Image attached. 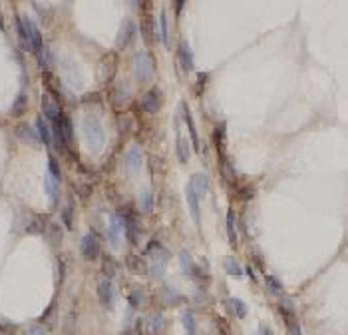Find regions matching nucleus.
<instances>
[{"label": "nucleus", "mask_w": 348, "mask_h": 335, "mask_svg": "<svg viewBox=\"0 0 348 335\" xmlns=\"http://www.w3.org/2000/svg\"><path fill=\"white\" fill-rule=\"evenodd\" d=\"M84 138L92 152H100L105 144V132L102 128V122L94 114H88L84 118Z\"/></svg>", "instance_id": "f257e3e1"}, {"label": "nucleus", "mask_w": 348, "mask_h": 335, "mask_svg": "<svg viewBox=\"0 0 348 335\" xmlns=\"http://www.w3.org/2000/svg\"><path fill=\"white\" fill-rule=\"evenodd\" d=\"M134 72H136L138 80H141V82L151 80L154 78V72H156L154 58H151L147 52H138L136 58H134Z\"/></svg>", "instance_id": "f03ea898"}, {"label": "nucleus", "mask_w": 348, "mask_h": 335, "mask_svg": "<svg viewBox=\"0 0 348 335\" xmlns=\"http://www.w3.org/2000/svg\"><path fill=\"white\" fill-rule=\"evenodd\" d=\"M42 112H44V116L50 120L52 126L60 124V120H62V116H64L60 104H58L56 98H54V94H48V92L42 96Z\"/></svg>", "instance_id": "7ed1b4c3"}, {"label": "nucleus", "mask_w": 348, "mask_h": 335, "mask_svg": "<svg viewBox=\"0 0 348 335\" xmlns=\"http://www.w3.org/2000/svg\"><path fill=\"white\" fill-rule=\"evenodd\" d=\"M116 70H118V56H116L114 52H107V54L100 60V66H98L100 80L110 82V80L116 76Z\"/></svg>", "instance_id": "20e7f679"}, {"label": "nucleus", "mask_w": 348, "mask_h": 335, "mask_svg": "<svg viewBox=\"0 0 348 335\" xmlns=\"http://www.w3.org/2000/svg\"><path fill=\"white\" fill-rule=\"evenodd\" d=\"M62 72H64V82H66L70 88L78 90V88L82 86V82H84V80H82V74H80V68H78L76 62H72V60L64 62Z\"/></svg>", "instance_id": "39448f33"}, {"label": "nucleus", "mask_w": 348, "mask_h": 335, "mask_svg": "<svg viewBox=\"0 0 348 335\" xmlns=\"http://www.w3.org/2000/svg\"><path fill=\"white\" fill-rule=\"evenodd\" d=\"M24 28H26V42H28V46L40 56L42 54V34L38 30V26L32 22V20H24Z\"/></svg>", "instance_id": "423d86ee"}, {"label": "nucleus", "mask_w": 348, "mask_h": 335, "mask_svg": "<svg viewBox=\"0 0 348 335\" xmlns=\"http://www.w3.org/2000/svg\"><path fill=\"white\" fill-rule=\"evenodd\" d=\"M185 198H187V204H189V212H191V218L195 222V225H201V207H199V196L193 187L187 184L185 187Z\"/></svg>", "instance_id": "0eeeda50"}, {"label": "nucleus", "mask_w": 348, "mask_h": 335, "mask_svg": "<svg viewBox=\"0 0 348 335\" xmlns=\"http://www.w3.org/2000/svg\"><path fill=\"white\" fill-rule=\"evenodd\" d=\"M136 36V24L134 20H123L122 22V28H120V34H118V48L123 50L132 44V40Z\"/></svg>", "instance_id": "6e6552de"}, {"label": "nucleus", "mask_w": 348, "mask_h": 335, "mask_svg": "<svg viewBox=\"0 0 348 335\" xmlns=\"http://www.w3.org/2000/svg\"><path fill=\"white\" fill-rule=\"evenodd\" d=\"M82 256L88 261H94L100 256V243H98V240L92 234L82 238Z\"/></svg>", "instance_id": "1a4fd4ad"}, {"label": "nucleus", "mask_w": 348, "mask_h": 335, "mask_svg": "<svg viewBox=\"0 0 348 335\" xmlns=\"http://www.w3.org/2000/svg\"><path fill=\"white\" fill-rule=\"evenodd\" d=\"M143 164V154L139 150V146H132L125 156V168H127V172L129 174H138L139 172V168Z\"/></svg>", "instance_id": "9d476101"}, {"label": "nucleus", "mask_w": 348, "mask_h": 335, "mask_svg": "<svg viewBox=\"0 0 348 335\" xmlns=\"http://www.w3.org/2000/svg\"><path fill=\"white\" fill-rule=\"evenodd\" d=\"M132 100V90H129L127 86V82H118L116 86H114V94H112V102L116 104V106H125V104Z\"/></svg>", "instance_id": "9b49d317"}, {"label": "nucleus", "mask_w": 348, "mask_h": 335, "mask_svg": "<svg viewBox=\"0 0 348 335\" xmlns=\"http://www.w3.org/2000/svg\"><path fill=\"white\" fill-rule=\"evenodd\" d=\"M161 106V90L159 88H151L145 98H143V108L149 112V114H156Z\"/></svg>", "instance_id": "f8f14e48"}, {"label": "nucleus", "mask_w": 348, "mask_h": 335, "mask_svg": "<svg viewBox=\"0 0 348 335\" xmlns=\"http://www.w3.org/2000/svg\"><path fill=\"white\" fill-rule=\"evenodd\" d=\"M98 296H100V301L104 303V307H112V301H114V285L110 279H102L98 283Z\"/></svg>", "instance_id": "ddd939ff"}, {"label": "nucleus", "mask_w": 348, "mask_h": 335, "mask_svg": "<svg viewBox=\"0 0 348 335\" xmlns=\"http://www.w3.org/2000/svg\"><path fill=\"white\" fill-rule=\"evenodd\" d=\"M189 186L193 187L195 192H197V196L199 198H203L207 192H209V176H205V174H195L191 180H189Z\"/></svg>", "instance_id": "4468645a"}, {"label": "nucleus", "mask_w": 348, "mask_h": 335, "mask_svg": "<svg viewBox=\"0 0 348 335\" xmlns=\"http://www.w3.org/2000/svg\"><path fill=\"white\" fill-rule=\"evenodd\" d=\"M181 108H183V120H185L187 128H189V134H191V138H193V148L199 150V136H197V128H195V122H193V118H191V112H189V108H187V104H181Z\"/></svg>", "instance_id": "2eb2a0df"}, {"label": "nucleus", "mask_w": 348, "mask_h": 335, "mask_svg": "<svg viewBox=\"0 0 348 335\" xmlns=\"http://www.w3.org/2000/svg\"><path fill=\"white\" fill-rule=\"evenodd\" d=\"M72 136H74L72 120H70L68 116H62V120H60V134H58V140L70 144V142H72Z\"/></svg>", "instance_id": "dca6fc26"}, {"label": "nucleus", "mask_w": 348, "mask_h": 335, "mask_svg": "<svg viewBox=\"0 0 348 335\" xmlns=\"http://www.w3.org/2000/svg\"><path fill=\"white\" fill-rule=\"evenodd\" d=\"M122 223H120V220H118V216L110 222V227H107V238H110V243L112 245H120V240H122Z\"/></svg>", "instance_id": "f3484780"}, {"label": "nucleus", "mask_w": 348, "mask_h": 335, "mask_svg": "<svg viewBox=\"0 0 348 335\" xmlns=\"http://www.w3.org/2000/svg\"><path fill=\"white\" fill-rule=\"evenodd\" d=\"M177 56H179V62L183 64V70H191L193 68V54H191V48H189L187 42H181V48H179Z\"/></svg>", "instance_id": "a211bd4d"}, {"label": "nucleus", "mask_w": 348, "mask_h": 335, "mask_svg": "<svg viewBox=\"0 0 348 335\" xmlns=\"http://www.w3.org/2000/svg\"><path fill=\"white\" fill-rule=\"evenodd\" d=\"M46 232H48V240H50L54 245H58V243L64 240V229H62L58 223H54V222H48V223H46Z\"/></svg>", "instance_id": "6ab92c4d"}, {"label": "nucleus", "mask_w": 348, "mask_h": 335, "mask_svg": "<svg viewBox=\"0 0 348 335\" xmlns=\"http://www.w3.org/2000/svg\"><path fill=\"white\" fill-rule=\"evenodd\" d=\"M127 267H129V271H134V274H145L147 271V265L139 256H129L127 258Z\"/></svg>", "instance_id": "aec40b11"}, {"label": "nucleus", "mask_w": 348, "mask_h": 335, "mask_svg": "<svg viewBox=\"0 0 348 335\" xmlns=\"http://www.w3.org/2000/svg\"><path fill=\"white\" fill-rule=\"evenodd\" d=\"M16 136L22 138V140H26L28 144H36V132L30 128L28 124H20L18 128H16Z\"/></svg>", "instance_id": "412c9836"}, {"label": "nucleus", "mask_w": 348, "mask_h": 335, "mask_svg": "<svg viewBox=\"0 0 348 335\" xmlns=\"http://www.w3.org/2000/svg\"><path fill=\"white\" fill-rule=\"evenodd\" d=\"M147 329L151 335H161L163 331V316L156 313V316H151V319L147 321Z\"/></svg>", "instance_id": "4be33fe9"}, {"label": "nucleus", "mask_w": 348, "mask_h": 335, "mask_svg": "<svg viewBox=\"0 0 348 335\" xmlns=\"http://www.w3.org/2000/svg\"><path fill=\"white\" fill-rule=\"evenodd\" d=\"M102 271H104V276L110 279V278H116L118 276V271H120V267H118V263L112 260V258H104V263H102Z\"/></svg>", "instance_id": "5701e85b"}, {"label": "nucleus", "mask_w": 348, "mask_h": 335, "mask_svg": "<svg viewBox=\"0 0 348 335\" xmlns=\"http://www.w3.org/2000/svg\"><path fill=\"white\" fill-rule=\"evenodd\" d=\"M139 207H141V212L149 214L151 209H154V196H151L149 190H141L139 194Z\"/></svg>", "instance_id": "b1692460"}, {"label": "nucleus", "mask_w": 348, "mask_h": 335, "mask_svg": "<svg viewBox=\"0 0 348 335\" xmlns=\"http://www.w3.org/2000/svg\"><path fill=\"white\" fill-rule=\"evenodd\" d=\"M159 38H161V42H163V46H169V26H167V16H165V12H161L159 14Z\"/></svg>", "instance_id": "393cba45"}, {"label": "nucleus", "mask_w": 348, "mask_h": 335, "mask_svg": "<svg viewBox=\"0 0 348 335\" xmlns=\"http://www.w3.org/2000/svg\"><path fill=\"white\" fill-rule=\"evenodd\" d=\"M36 128H38V134H40L42 142L50 146V144H52V138H50V128H48V124L42 120V118H38V120H36Z\"/></svg>", "instance_id": "a878e982"}, {"label": "nucleus", "mask_w": 348, "mask_h": 335, "mask_svg": "<svg viewBox=\"0 0 348 335\" xmlns=\"http://www.w3.org/2000/svg\"><path fill=\"white\" fill-rule=\"evenodd\" d=\"M181 321H183V327H185L187 335H195V329H197V323H195V316H193L191 311H185V313H183Z\"/></svg>", "instance_id": "bb28decb"}, {"label": "nucleus", "mask_w": 348, "mask_h": 335, "mask_svg": "<svg viewBox=\"0 0 348 335\" xmlns=\"http://www.w3.org/2000/svg\"><path fill=\"white\" fill-rule=\"evenodd\" d=\"M46 216H34L32 218V222H30V225H28V232L30 234H40L42 229H46Z\"/></svg>", "instance_id": "cd10ccee"}, {"label": "nucleus", "mask_w": 348, "mask_h": 335, "mask_svg": "<svg viewBox=\"0 0 348 335\" xmlns=\"http://www.w3.org/2000/svg\"><path fill=\"white\" fill-rule=\"evenodd\" d=\"M177 158H179L181 164H187V162H189V144H187V140H183V138L177 140Z\"/></svg>", "instance_id": "c85d7f7f"}, {"label": "nucleus", "mask_w": 348, "mask_h": 335, "mask_svg": "<svg viewBox=\"0 0 348 335\" xmlns=\"http://www.w3.org/2000/svg\"><path fill=\"white\" fill-rule=\"evenodd\" d=\"M48 176H52L56 182H60V180H62L60 164H58V160H56L54 156H50V158H48Z\"/></svg>", "instance_id": "c756f323"}, {"label": "nucleus", "mask_w": 348, "mask_h": 335, "mask_svg": "<svg viewBox=\"0 0 348 335\" xmlns=\"http://www.w3.org/2000/svg\"><path fill=\"white\" fill-rule=\"evenodd\" d=\"M231 305H233V309H235V316H237L239 319H243V317L247 316V305H245V301H243V299L233 298V299H231Z\"/></svg>", "instance_id": "7c9ffc66"}, {"label": "nucleus", "mask_w": 348, "mask_h": 335, "mask_svg": "<svg viewBox=\"0 0 348 335\" xmlns=\"http://www.w3.org/2000/svg\"><path fill=\"white\" fill-rule=\"evenodd\" d=\"M227 234H229L231 245H235L237 243V234H235V216H233V212L227 214Z\"/></svg>", "instance_id": "2f4dec72"}, {"label": "nucleus", "mask_w": 348, "mask_h": 335, "mask_svg": "<svg viewBox=\"0 0 348 335\" xmlns=\"http://www.w3.org/2000/svg\"><path fill=\"white\" fill-rule=\"evenodd\" d=\"M24 112H26V96L20 94L18 100L14 102V106H12V116H20V114H24Z\"/></svg>", "instance_id": "473e14b6"}, {"label": "nucleus", "mask_w": 348, "mask_h": 335, "mask_svg": "<svg viewBox=\"0 0 348 335\" xmlns=\"http://www.w3.org/2000/svg\"><path fill=\"white\" fill-rule=\"evenodd\" d=\"M46 192H48V196L52 198V202L58 200V182H56L52 176L46 178Z\"/></svg>", "instance_id": "72a5a7b5"}, {"label": "nucleus", "mask_w": 348, "mask_h": 335, "mask_svg": "<svg viewBox=\"0 0 348 335\" xmlns=\"http://www.w3.org/2000/svg\"><path fill=\"white\" fill-rule=\"evenodd\" d=\"M62 220H64V223H66L68 229L74 227V207H72V204H68V207L62 212Z\"/></svg>", "instance_id": "f704fd0d"}, {"label": "nucleus", "mask_w": 348, "mask_h": 335, "mask_svg": "<svg viewBox=\"0 0 348 335\" xmlns=\"http://www.w3.org/2000/svg\"><path fill=\"white\" fill-rule=\"evenodd\" d=\"M225 267H227V271H229L231 276H237V278H239V276H243V269H241V265H239V263H237L233 258H227V261H225Z\"/></svg>", "instance_id": "c9c22d12"}, {"label": "nucleus", "mask_w": 348, "mask_h": 335, "mask_svg": "<svg viewBox=\"0 0 348 335\" xmlns=\"http://www.w3.org/2000/svg\"><path fill=\"white\" fill-rule=\"evenodd\" d=\"M141 28H143V36H145L147 40H151V38H154V24H151V18H149V14H145V16H143Z\"/></svg>", "instance_id": "e433bc0d"}, {"label": "nucleus", "mask_w": 348, "mask_h": 335, "mask_svg": "<svg viewBox=\"0 0 348 335\" xmlns=\"http://www.w3.org/2000/svg\"><path fill=\"white\" fill-rule=\"evenodd\" d=\"M179 261H181V267H183L185 274H189V276H191V271H193V261H191V256L187 254V251H181Z\"/></svg>", "instance_id": "4c0bfd02"}, {"label": "nucleus", "mask_w": 348, "mask_h": 335, "mask_svg": "<svg viewBox=\"0 0 348 335\" xmlns=\"http://www.w3.org/2000/svg\"><path fill=\"white\" fill-rule=\"evenodd\" d=\"M267 287H269V291H271V293H277V296L282 291L280 281H278L277 278H273V276H267Z\"/></svg>", "instance_id": "58836bf2"}, {"label": "nucleus", "mask_w": 348, "mask_h": 335, "mask_svg": "<svg viewBox=\"0 0 348 335\" xmlns=\"http://www.w3.org/2000/svg\"><path fill=\"white\" fill-rule=\"evenodd\" d=\"M76 194H78L80 198H88V196L92 194V186H90V184H86V182L76 184Z\"/></svg>", "instance_id": "ea45409f"}, {"label": "nucleus", "mask_w": 348, "mask_h": 335, "mask_svg": "<svg viewBox=\"0 0 348 335\" xmlns=\"http://www.w3.org/2000/svg\"><path fill=\"white\" fill-rule=\"evenodd\" d=\"M163 299H165L169 305H173V303H177V299H181V296H177V293L173 291L171 287H167V289L163 291Z\"/></svg>", "instance_id": "a19ab883"}, {"label": "nucleus", "mask_w": 348, "mask_h": 335, "mask_svg": "<svg viewBox=\"0 0 348 335\" xmlns=\"http://www.w3.org/2000/svg\"><path fill=\"white\" fill-rule=\"evenodd\" d=\"M54 313H56V299H54V301L50 303V307H48V309L44 311V316H42V317H40V321H42V323H48V321H52V317H54Z\"/></svg>", "instance_id": "79ce46f5"}, {"label": "nucleus", "mask_w": 348, "mask_h": 335, "mask_svg": "<svg viewBox=\"0 0 348 335\" xmlns=\"http://www.w3.org/2000/svg\"><path fill=\"white\" fill-rule=\"evenodd\" d=\"M127 301L132 303V307H139V301H141V293H139V291H132V293H129V298H127Z\"/></svg>", "instance_id": "37998d69"}, {"label": "nucleus", "mask_w": 348, "mask_h": 335, "mask_svg": "<svg viewBox=\"0 0 348 335\" xmlns=\"http://www.w3.org/2000/svg\"><path fill=\"white\" fill-rule=\"evenodd\" d=\"M120 128H122V132H127L129 128H132V120H129V116L120 118Z\"/></svg>", "instance_id": "c03bdc74"}, {"label": "nucleus", "mask_w": 348, "mask_h": 335, "mask_svg": "<svg viewBox=\"0 0 348 335\" xmlns=\"http://www.w3.org/2000/svg\"><path fill=\"white\" fill-rule=\"evenodd\" d=\"M28 335H46V331H44V329H40V327H34V329L28 331Z\"/></svg>", "instance_id": "a18cd8bd"}, {"label": "nucleus", "mask_w": 348, "mask_h": 335, "mask_svg": "<svg viewBox=\"0 0 348 335\" xmlns=\"http://www.w3.org/2000/svg\"><path fill=\"white\" fill-rule=\"evenodd\" d=\"M0 329H4V331H8V329H12V323H8V321H0Z\"/></svg>", "instance_id": "49530a36"}, {"label": "nucleus", "mask_w": 348, "mask_h": 335, "mask_svg": "<svg viewBox=\"0 0 348 335\" xmlns=\"http://www.w3.org/2000/svg\"><path fill=\"white\" fill-rule=\"evenodd\" d=\"M291 333H293V335H302V333H300V327H298L296 323H295V325L291 327Z\"/></svg>", "instance_id": "de8ad7c7"}, {"label": "nucleus", "mask_w": 348, "mask_h": 335, "mask_svg": "<svg viewBox=\"0 0 348 335\" xmlns=\"http://www.w3.org/2000/svg\"><path fill=\"white\" fill-rule=\"evenodd\" d=\"M255 335H261V333H255Z\"/></svg>", "instance_id": "09e8293b"}]
</instances>
